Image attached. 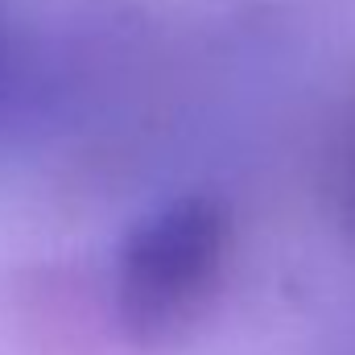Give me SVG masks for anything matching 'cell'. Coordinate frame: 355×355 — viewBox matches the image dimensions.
<instances>
[{
	"label": "cell",
	"mask_w": 355,
	"mask_h": 355,
	"mask_svg": "<svg viewBox=\"0 0 355 355\" xmlns=\"http://www.w3.org/2000/svg\"><path fill=\"white\" fill-rule=\"evenodd\" d=\"M331 207H335L339 227L355 240V116L347 120L335 162H331Z\"/></svg>",
	"instance_id": "cell-2"
},
{
	"label": "cell",
	"mask_w": 355,
	"mask_h": 355,
	"mask_svg": "<svg viewBox=\"0 0 355 355\" xmlns=\"http://www.w3.org/2000/svg\"><path fill=\"white\" fill-rule=\"evenodd\" d=\"M232 219L215 194H178L137 219L116 252V318L137 343H170L219 293Z\"/></svg>",
	"instance_id": "cell-1"
}]
</instances>
